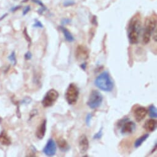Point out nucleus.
<instances>
[{"mask_svg": "<svg viewBox=\"0 0 157 157\" xmlns=\"http://www.w3.org/2000/svg\"><path fill=\"white\" fill-rule=\"evenodd\" d=\"M80 95V90L76 84L71 83L69 84L65 93V98L67 103L73 105L76 104Z\"/></svg>", "mask_w": 157, "mask_h": 157, "instance_id": "7ed1b4c3", "label": "nucleus"}, {"mask_svg": "<svg viewBox=\"0 0 157 157\" xmlns=\"http://www.w3.org/2000/svg\"><path fill=\"white\" fill-rule=\"evenodd\" d=\"M56 151L57 146L55 141L52 139H49L43 150V153L48 156H52L56 155Z\"/></svg>", "mask_w": 157, "mask_h": 157, "instance_id": "1a4fd4ad", "label": "nucleus"}, {"mask_svg": "<svg viewBox=\"0 0 157 157\" xmlns=\"http://www.w3.org/2000/svg\"><path fill=\"white\" fill-rule=\"evenodd\" d=\"M24 36H25V39L27 40V41L29 42V43H31V38L29 36L28 33H27V29L25 28V30H24Z\"/></svg>", "mask_w": 157, "mask_h": 157, "instance_id": "a878e982", "label": "nucleus"}, {"mask_svg": "<svg viewBox=\"0 0 157 157\" xmlns=\"http://www.w3.org/2000/svg\"><path fill=\"white\" fill-rule=\"evenodd\" d=\"M59 29H60V30H61V32L63 33L65 40H66L68 42L71 43V42H73V41H74L75 38H74V37L73 36V35H71V33L68 30V29H67L65 27H63L62 25L60 26V27H59Z\"/></svg>", "mask_w": 157, "mask_h": 157, "instance_id": "dca6fc26", "label": "nucleus"}, {"mask_svg": "<svg viewBox=\"0 0 157 157\" xmlns=\"http://www.w3.org/2000/svg\"><path fill=\"white\" fill-rule=\"evenodd\" d=\"M148 113H149V117L151 118L156 119L157 118V111H156V108L155 107L153 104H151L148 110Z\"/></svg>", "mask_w": 157, "mask_h": 157, "instance_id": "a211bd4d", "label": "nucleus"}, {"mask_svg": "<svg viewBox=\"0 0 157 157\" xmlns=\"http://www.w3.org/2000/svg\"><path fill=\"white\" fill-rule=\"evenodd\" d=\"M0 144L3 145H10L11 144V140L5 131L0 133Z\"/></svg>", "mask_w": 157, "mask_h": 157, "instance_id": "2eb2a0df", "label": "nucleus"}, {"mask_svg": "<svg viewBox=\"0 0 157 157\" xmlns=\"http://www.w3.org/2000/svg\"><path fill=\"white\" fill-rule=\"evenodd\" d=\"M156 121L154 118L149 119L145 122L144 128L148 132H153L156 128Z\"/></svg>", "mask_w": 157, "mask_h": 157, "instance_id": "ddd939ff", "label": "nucleus"}, {"mask_svg": "<svg viewBox=\"0 0 157 157\" xmlns=\"http://www.w3.org/2000/svg\"><path fill=\"white\" fill-rule=\"evenodd\" d=\"M90 147V142L88 137L85 134L80 136L79 139V150L82 154H85L88 150Z\"/></svg>", "mask_w": 157, "mask_h": 157, "instance_id": "9b49d317", "label": "nucleus"}, {"mask_svg": "<svg viewBox=\"0 0 157 157\" xmlns=\"http://www.w3.org/2000/svg\"><path fill=\"white\" fill-rule=\"evenodd\" d=\"M149 136V134H145L143 136L139 137L138 139H137V140L134 142V147L138 148L140 146H141V145L148 138Z\"/></svg>", "mask_w": 157, "mask_h": 157, "instance_id": "f3484780", "label": "nucleus"}, {"mask_svg": "<svg viewBox=\"0 0 157 157\" xmlns=\"http://www.w3.org/2000/svg\"><path fill=\"white\" fill-rule=\"evenodd\" d=\"M24 57L27 60H29L32 58V54L30 51H28L27 53H25Z\"/></svg>", "mask_w": 157, "mask_h": 157, "instance_id": "cd10ccee", "label": "nucleus"}, {"mask_svg": "<svg viewBox=\"0 0 157 157\" xmlns=\"http://www.w3.org/2000/svg\"><path fill=\"white\" fill-rule=\"evenodd\" d=\"M8 59L12 62L13 65H16L17 63V59L16 56V52L14 51H13L12 53L9 56Z\"/></svg>", "mask_w": 157, "mask_h": 157, "instance_id": "6ab92c4d", "label": "nucleus"}, {"mask_svg": "<svg viewBox=\"0 0 157 157\" xmlns=\"http://www.w3.org/2000/svg\"><path fill=\"white\" fill-rule=\"evenodd\" d=\"M92 118H93V115L91 113L87 114V115L86 117V119H85V122H86V124L88 127L91 126V121Z\"/></svg>", "mask_w": 157, "mask_h": 157, "instance_id": "412c9836", "label": "nucleus"}, {"mask_svg": "<svg viewBox=\"0 0 157 157\" xmlns=\"http://www.w3.org/2000/svg\"><path fill=\"white\" fill-rule=\"evenodd\" d=\"M156 29V21L154 18H150L145 22V26L143 35V43L145 44L150 42L151 33Z\"/></svg>", "mask_w": 157, "mask_h": 157, "instance_id": "39448f33", "label": "nucleus"}, {"mask_svg": "<svg viewBox=\"0 0 157 157\" xmlns=\"http://www.w3.org/2000/svg\"><path fill=\"white\" fill-rule=\"evenodd\" d=\"M95 86L105 92H110L114 88V83L107 71H104L97 76L94 81Z\"/></svg>", "mask_w": 157, "mask_h": 157, "instance_id": "f257e3e1", "label": "nucleus"}, {"mask_svg": "<svg viewBox=\"0 0 157 157\" xmlns=\"http://www.w3.org/2000/svg\"><path fill=\"white\" fill-rule=\"evenodd\" d=\"M141 30V24L139 16L133 17L129 24L128 38L131 44H137L139 42Z\"/></svg>", "mask_w": 157, "mask_h": 157, "instance_id": "f03ea898", "label": "nucleus"}, {"mask_svg": "<svg viewBox=\"0 0 157 157\" xmlns=\"http://www.w3.org/2000/svg\"><path fill=\"white\" fill-rule=\"evenodd\" d=\"M38 115V110L36 109H33L32 110V112L30 113V118L29 120H31L32 118H33L35 116Z\"/></svg>", "mask_w": 157, "mask_h": 157, "instance_id": "393cba45", "label": "nucleus"}, {"mask_svg": "<svg viewBox=\"0 0 157 157\" xmlns=\"http://www.w3.org/2000/svg\"><path fill=\"white\" fill-rule=\"evenodd\" d=\"M156 148H157V144H156V141L155 143V147H154V148L152 149V150H151V153H154V152L155 151V150H156Z\"/></svg>", "mask_w": 157, "mask_h": 157, "instance_id": "f704fd0d", "label": "nucleus"}, {"mask_svg": "<svg viewBox=\"0 0 157 157\" xmlns=\"http://www.w3.org/2000/svg\"><path fill=\"white\" fill-rule=\"evenodd\" d=\"M47 10V8H46V7H44V8H42L41 7V9H40V10H38V13H39V14H43V13L46 11Z\"/></svg>", "mask_w": 157, "mask_h": 157, "instance_id": "7c9ffc66", "label": "nucleus"}, {"mask_svg": "<svg viewBox=\"0 0 157 157\" xmlns=\"http://www.w3.org/2000/svg\"><path fill=\"white\" fill-rule=\"evenodd\" d=\"M2 122V118L1 117H0V123H1Z\"/></svg>", "mask_w": 157, "mask_h": 157, "instance_id": "e433bc0d", "label": "nucleus"}, {"mask_svg": "<svg viewBox=\"0 0 157 157\" xmlns=\"http://www.w3.org/2000/svg\"><path fill=\"white\" fill-rule=\"evenodd\" d=\"M86 67H87V62H83L82 65H80V67H81L83 70H86Z\"/></svg>", "mask_w": 157, "mask_h": 157, "instance_id": "473e14b6", "label": "nucleus"}, {"mask_svg": "<svg viewBox=\"0 0 157 157\" xmlns=\"http://www.w3.org/2000/svg\"><path fill=\"white\" fill-rule=\"evenodd\" d=\"M31 102H32V99L29 97H26L24 99H23L21 102L22 104H27H27H30Z\"/></svg>", "mask_w": 157, "mask_h": 157, "instance_id": "b1692460", "label": "nucleus"}, {"mask_svg": "<svg viewBox=\"0 0 157 157\" xmlns=\"http://www.w3.org/2000/svg\"><path fill=\"white\" fill-rule=\"evenodd\" d=\"M59 93L54 89L49 90L42 99L41 104L44 108L52 106L59 98Z\"/></svg>", "mask_w": 157, "mask_h": 157, "instance_id": "0eeeda50", "label": "nucleus"}, {"mask_svg": "<svg viewBox=\"0 0 157 157\" xmlns=\"http://www.w3.org/2000/svg\"><path fill=\"white\" fill-rule=\"evenodd\" d=\"M7 14H4V15H3V17H2V18H0V21H2V19H3V18H4V17H6V16H7Z\"/></svg>", "mask_w": 157, "mask_h": 157, "instance_id": "c9c22d12", "label": "nucleus"}, {"mask_svg": "<svg viewBox=\"0 0 157 157\" xmlns=\"http://www.w3.org/2000/svg\"><path fill=\"white\" fill-rule=\"evenodd\" d=\"M75 4V2L73 1V0H66V1L64 2L63 5L65 7H68V6H71Z\"/></svg>", "mask_w": 157, "mask_h": 157, "instance_id": "4be33fe9", "label": "nucleus"}, {"mask_svg": "<svg viewBox=\"0 0 157 157\" xmlns=\"http://www.w3.org/2000/svg\"><path fill=\"white\" fill-rule=\"evenodd\" d=\"M46 125H47V120H44L43 122L39 125L36 131V136L38 139H43L46 134Z\"/></svg>", "mask_w": 157, "mask_h": 157, "instance_id": "f8f14e48", "label": "nucleus"}, {"mask_svg": "<svg viewBox=\"0 0 157 157\" xmlns=\"http://www.w3.org/2000/svg\"><path fill=\"white\" fill-rule=\"evenodd\" d=\"M88 49L83 45H78L76 49L75 57L78 61H85L89 58Z\"/></svg>", "mask_w": 157, "mask_h": 157, "instance_id": "6e6552de", "label": "nucleus"}, {"mask_svg": "<svg viewBox=\"0 0 157 157\" xmlns=\"http://www.w3.org/2000/svg\"><path fill=\"white\" fill-rule=\"evenodd\" d=\"M30 10H31L30 6H27L25 8V9L24 10V11H23V16H25V15L30 11Z\"/></svg>", "mask_w": 157, "mask_h": 157, "instance_id": "c85d7f7f", "label": "nucleus"}, {"mask_svg": "<svg viewBox=\"0 0 157 157\" xmlns=\"http://www.w3.org/2000/svg\"><path fill=\"white\" fill-rule=\"evenodd\" d=\"M71 22V20L69 19H63L61 21V24L62 25H65L67 24H68Z\"/></svg>", "mask_w": 157, "mask_h": 157, "instance_id": "bb28decb", "label": "nucleus"}, {"mask_svg": "<svg viewBox=\"0 0 157 157\" xmlns=\"http://www.w3.org/2000/svg\"><path fill=\"white\" fill-rule=\"evenodd\" d=\"M118 128H121V133L123 134H132L136 128L134 122L130 121L129 118H124L118 121L117 123Z\"/></svg>", "mask_w": 157, "mask_h": 157, "instance_id": "423d86ee", "label": "nucleus"}, {"mask_svg": "<svg viewBox=\"0 0 157 157\" xmlns=\"http://www.w3.org/2000/svg\"><path fill=\"white\" fill-rule=\"evenodd\" d=\"M148 113V110L144 107H138L134 111V115L137 122L142 121Z\"/></svg>", "mask_w": 157, "mask_h": 157, "instance_id": "9d476101", "label": "nucleus"}, {"mask_svg": "<svg viewBox=\"0 0 157 157\" xmlns=\"http://www.w3.org/2000/svg\"><path fill=\"white\" fill-rule=\"evenodd\" d=\"M57 144L60 150L63 152H67L70 149V146L64 139H59L57 141Z\"/></svg>", "mask_w": 157, "mask_h": 157, "instance_id": "4468645a", "label": "nucleus"}, {"mask_svg": "<svg viewBox=\"0 0 157 157\" xmlns=\"http://www.w3.org/2000/svg\"><path fill=\"white\" fill-rule=\"evenodd\" d=\"M92 23L94 25H98V22H97V20H96V16H94L93 19H92Z\"/></svg>", "mask_w": 157, "mask_h": 157, "instance_id": "72a5a7b5", "label": "nucleus"}, {"mask_svg": "<svg viewBox=\"0 0 157 157\" xmlns=\"http://www.w3.org/2000/svg\"><path fill=\"white\" fill-rule=\"evenodd\" d=\"M102 102L103 96L102 94L98 90H93L91 92L86 104L90 109H96L102 105Z\"/></svg>", "mask_w": 157, "mask_h": 157, "instance_id": "20e7f679", "label": "nucleus"}, {"mask_svg": "<svg viewBox=\"0 0 157 157\" xmlns=\"http://www.w3.org/2000/svg\"><path fill=\"white\" fill-rule=\"evenodd\" d=\"M33 27H36V28H41V29H42V28L44 27L43 24H42L40 21H38L37 19L35 20V24H33Z\"/></svg>", "mask_w": 157, "mask_h": 157, "instance_id": "5701e85b", "label": "nucleus"}, {"mask_svg": "<svg viewBox=\"0 0 157 157\" xmlns=\"http://www.w3.org/2000/svg\"><path fill=\"white\" fill-rule=\"evenodd\" d=\"M20 8H21V6H15V7H13V8L11 10V12H15V11H17L18 10H19Z\"/></svg>", "mask_w": 157, "mask_h": 157, "instance_id": "2f4dec72", "label": "nucleus"}, {"mask_svg": "<svg viewBox=\"0 0 157 157\" xmlns=\"http://www.w3.org/2000/svg\"><path fill=\"white\" fill-rule=\"evenodd\" d=\"M32 2H34V3H36V4H38V5H39L41 6V7H42V8L46 7V6L44 5V4H43L41 1H40V0H32Z\"/></svg>", "mask_w": 157, "mask_h": 157, "instance_id": "c756f323", "label": "nucleus"}, {"mask_svg": "<svg viewBox=\"0 0 157 157\" xmlns=\"http://www.w3.org/2000/svg\"><path fill=\"white\" fill-rule=\"evenodd\" d=\"M102 136H103V128L102 127L101 129L94 135L93 139L99 140V139H101L102 137Z\"/></svg>", "mask_w": 157, "mask_h": 157, "instance_id": "aec40b11", "label": "nucleus"}]
</instances>
